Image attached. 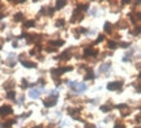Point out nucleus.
Masks as SVG:
<instances>
[{"label": "nucleus", "instance_id": "nucleus-1", "mask_svg": "<svg viewBox=\"0 0 141 128\" xmlns=\"http://www.w3.org/2000/svg\"><path fill=\"white\" fill-rule=\"evenodd\" d=\"M68 85L69 88L73 90V92L76 93H82L86 90V85L84 84V82H76V81H68Z\"/></svg>", "mask_w": 141, "mask_h": 128}, {"label": "nucleus", "instance_id": "nucleus-30", "mask_svg": "<svg viewBox=\"0 0 141 128\" xmlns=\"http://www.w3.org/2000/svg\"><path fill=\"white\" fill-rule=\"evenodd\" d=\"M114 128H125V125L123 123H120V122H116L115 125H114Z\"/></svg>", "mask_w": 141, "mask_h": 128}, {"label": "nucleus", "instance_id": "nucleus-5", "mask_svg": "<svg viewBox=\"0 0 141 128\" xmlns=\"http://www.w3.org/2000/svg\"><path fill=\"white\" fill-rule=\"evenodd\" d=\"M82 12L80 11V9H75V12H73V16H72V18H70V22L72 24H75V22H78V21H81L82 20Z\"/></svg>", "mask_w": 141, "mask_h": 128}, {"label": "nucleus", "instance_id": "nucleus-19", "mask_svg": "<svg viewBox=\"0 0 141 128\" xmlns=\"http://www.w3.org/2000/svg\"><path fill=\"white\" fill-rule=\"evenodd\" d=\"M24 20H25V17H24L22 13H16V14H14V21H16V22H21V21H24Z\"/></svg>", "mask_w": 141, "mask_h": 128}, {"label": "nucleus", "instance_id": "nucleus-40", "mask_svg": "<svg viewBox=\"0 0 141 128\" xmlns=\"http://www.w3.org/2000/svg\"><path fill=\"white\" fill-rule=\"evenodd\" d=\"M138 79H140V80H141V73H140V74H138Z\"/></svg>", "mask_w": 141, "mask_h": 128}, {"label": "nucleus", "instance_id": "nucleus-9", "mask_svg": "<svg viewBox=\"0 0 141 128\" xmlns=\"http://www.w3.org/2000/svg\"><path fill=\"white\" fill-rule=\"evenodd\" d=\"M68 114L72 116L75 120H80V110H78V109H69Z\"/></svg>", "mask_w": 141, "mask_h": 128}, {"label": "nucleus", "instance_id": "nucleus-17", "mask_svg": "<svg viewBox=\"0 0 141 128\" xmlns=\"http://www.w3.org/2000/svg\"><path fill=\"white\" fill-rule=\"evenodd\" d=\"M94 77V72L91 68H86V73H85V80H91Z\"/></svg>", "mask_w": 141, "mask_h": 128}, {"label": "nucleus", "instance_id": "nucleus-14", "mask_svg": "<svg viewBox=\"0 0 141 128\" xmlns=\"http://www.w3.org/2000/svg\"><path fill=\"white\" fill-rule=\"evenodd\" d=\"M112 103L111 102H107L106 105H103V106H101V111H103V112H108V111H111L112 110Z\"/></svg>", "mask_w": 141, "mask_h": 128}, {"label": "nucleus", "instance_id": "nucleus-32", "mask_svg": "<svg viewBox=\"0 0 141 128\" xmlns=\"http://www.w3.org/2000/svg\"><path fill=\"white\" fill-rule=\"evenodd\" d=\"M131 114V110L129 109H125V111H122V115L123 116H127V115H129Z\"/></svg>", "mask_w": 141, "mask_h": 128}, {"label": "nucleus", "instance_id": "nucleus-39", "mask_svg": "<svg viewBox=\"0 0 141 128\" xmlns=\"http://www.w3.org/2000/svg\"><path fill=\"white\" fill-rule=\"evenodd\" d=\"M136 122L138 123V122H141V114H138L137 116H136Z\"/></svg>", "mask_w": 141, "mask_h": 128}, {"label": "nucleus", "instance_id": "nucleus-24", "mask_svg": "<svg viewBox=\"0 0 141 128\" xmlns=\"http://www.w3.org/2000/svg\"><path fill=\"white\" fill-rule=\"evenodd\" d=\"M107 46H108V48H111V50H115V48L118 47V43H116V42H114V41H110Z\"/></svg>", "mask_w": 141, "mask_h": 128}, {"label": "nucleus", "instance_id": "nucleus-2", "mask_svg": "<svg viewBox=\"0 0 141 128\" xmlns=\"http://www.w3.org/2000/svg\"><path fill=\"white\" fill-rule=\"evenodd\" d=\"M56 103H58V97H55V95H50L46 99H43V105L46 107H52Z\"/></svg>", "mask_w": 141, "mask_h": 128}, {"label": "nucleus", "instance_id": "nucleus-21", "mask_svg": "<svg viewBox=\"0 0 141 128\" xmlns=\"http://www.w3.org/2000/svg\"><path fill=\"white\" fill-rule=\"evenodd\" d=\"M105 32L106 33H112V25L111 24H110V22H106V24H105Z\"/></svg>", "mask_w": 141, "mask_h": 128}, {"label": "nucleus", "instance_id": "nucleus-16", "mask_svg": "<svg viewBox=\"0 0 141 128\" xmlns=\"http://www.w3.org/2000/svg\"><path fill=\"white\" fill-rule=\"evenodd\" d=\"M14 64H16V56H14L13 54H11V55H9V59L7 60V65L14 67Z\"/></svg>", "mask_w": 141, "mask_h": 128}, {"label": "nucleus", "instance_id": "nucleus-6", "mask_svg": "<svg viewBox=\"0 0 141 128\" xmlns=\"http://www.w3.org/2000/svg\"><path fill=\"white\" fill-rule=\"evenodd\" d=\"M98 55V50L97 48H93V47H86L84 51V56L88 58V56H97Z\"/></svg>", "mask_w": 141, "mask_h": 128}, {"label": "nucleus", "instance_id": "nucleus-15", "mask_svg": "<svg viewBox=\"0 0 141 128\" xmlns=\"http://www.w3.org/2000/svg\"><path fill=\"white\" fill-rule=\"evenodd\" d=\"M54 9L50 8V7H43L42 11H41V14H44V16H50V14H52Z\"/></svg>", "mask_w": 141, "mask_h": 128}, {"label": "nucleus", "instance_id": "nucleus-31", "mask_svg": "<svg viewBox=\"0 0 141 128\" xmlns=\"http://www.w3.org/2000/svg\"><path fill=\"white\" fill-rule=\"evenodd\" d=\"M21 86H22V89H25V88H28V86H29V84H28V81H26L25 79H24V80H22V82H21Z\"/></svg>", "mask_w": 141, "mask_h": 128}, {"label": "nucleus", "instance_id": "nucleus-36", "mask_svg": "<svg viewBox=\"0 0 141 128\" xmlns=\"http://www.w3.org/2000/svg\"><path fill=\"white\" fill-rule=\"evenodd\" d=\"M120 46H122L123 48H127V47L129 46V43H128V42H123V43H120Z\"/></svg>", "mask_w": 141, "mask_h": 128}, {"label": "nucleus", "instance_id": "nucleus-27", "mask_svg": "<svg viewBox=\"0 0 141 128\" xmlns=\"http://www.w3.org/2000/svg\"><path fill=\"white\" fill-rule=\"evenodd\" d=\"M67 4V2H56V9H60V8H63Z\"/></svg>", "mask_w": 141, "mask_h": 128}, {"label": "nucleus", "instance_id": "nucleus-28", "mask_svg": "<svg viewBox=\"0 0 141 128\" xmlns=\"http://www.w3.org/2000/svg\"><path fill=\"white\" fill-rule=\"evenodd\" d=\"M140 33H141V26H138V28L136 26L135 30H132V34H133V35H137V34H140Z\"/></svg>", "mask_w": 141, "mask_h": 128}, {"label": "nucleus", "instance_id": "nucleus-22", "mask_svg": "<svg viewBox=\"0 0 141 128\" xmlns=\"http://www.w3.org/2000/svg\"><path fill=\"white\" fill-rule=\"evenodd\" d=\"M89 8V4L88 3H80V4H78V7H77V9H84V11H86V9H88Z\"/></svg>", "mask_w": 141, "mask_h": 128}, {"label": "nucleus", "instance_id": "nucleus-25", "mask_svg": "<svg viewBox=\"0 0 141 128\" xmlns=\"http://www.w3.org/2000/svg\"><path fill=\"white\" fill-rule=\"evenodd\" d=\"M64 24H65L64 18H60V20H58V21H56V24H55V25H56L58 28H63V26H64Z\"/></svg>", "mask_w": 141, "mask_h": 128}, {"label": "nucleus", "instance_id": "nucleus-34", "mask_svg": "<svg viewBox=\"0 0 141 128\" xmlns=\"http://www.w3.org/2000/svg\"><path fill=\"white\" fill-rule=\"evenodd\" d=\"M55 51H56V48L52 47V46H49V47H47V52H55Z\"/></svg>", "mask_w": 141, "mask_h": 128}, {"label": "nucleus", "instance_id": "nucleus-41", "mask_svg": "<svg viewBox=\"0 0 141 128\" xmlns=\"http://www.w3.org/2000/svg\"><path fill=\"white\" fill-rule=\"evenodd\" d=\"M137 128H141V127H137Z\"/></svg>", "mask_w": 141, "mask_h": 128}, {"label": "nucleus", "instance_id": "nucleus-18", "mask_svg": "<svg viewBox=\"0 0 141 128\" xmlns=\"http://www.w3.org/2000/svg\"><path fill=\"white\" fill-rule=\"evenodd\" d=\"M3 86H4V89H7V90H8V89L12 90V89H13V86H14V81H13V80L7 81V82H4V85H3Z\"/></svg>", "mask_w": 141, "mask_h": 128}, {"label": "nucleus", "instance_id": "nucleus-8", "mask_svg": "<svg viewBox=\"0 0 141 128\" xmlns=\"http://www.w3.org/2000/svg\"><path fill=\"white\" fill-rule=\"evenodd\" d=\"M13 110L11 106H8V105H4V106L0 107V116L2 115H8V114H12Z\"/></svg>", "mask_w": 141, "mask_h": 128}, {"label": "nucleus", "instance_id": "nucleus-29", "mask_svg": "<svg viewBox=\"0 0 141 128\" xmlns=\"http://www.w3.org/2000/svg\"><path fill=\"white\" fill-rule=\"evenodd\" d=\"M118 26H119V28H127V22L122 20V21L118 22Z\"/></svg>", "mask_w": 141, "mask_h": 128}, {"label": "nucleus", "instance_id": "nucleus-12", "mask_svg": "<svg viewBox=\"0 0 141 128\" xmlns=\"http://www.w3.org/2000/svg\"><path fill=\"white\" fill-rule=\"evenodd\" d=\"M20 62H21V64L24 67H26V68H35L37 67V63L30 62V60H20Z\"/></svg>", "mask_w": 141, "mask_h": 128}, {"label": "nucleus", "instance_id": "nucleus-38", "mask_svg": "<svg viewBox=\"0 0 141 128\" xmlns=\"http://www.w3.org/2000/svg\"><path fill=\"white\" fill-rule=\"evenodd\" d=\"M116 109H127V105H118Z\"/></svg>", "mask_w": 141, "mask_h": 128}, {"label": "nucleus", "instance_id": "nucleus-23", "mask_svg": "<svg viewBox=\"0 0 141 128\" xmlns=\"http://www.w3.org/2000/svg\"><path fill=\"white\" fill-rule=\"evenodd\" d=\"M7 98H9V99L16 98V92H14V90H9V92L7 93Z\"/></svg>", "mask_w": 141, "mask_h": 128}, {"label": "nucleus", "instance_id": "nucleus-10", "mask_svg": "<svg viewBox=\"0 0 141 128\" xmlns=\"http://www.w3.org/2000/svg\"><path fill=\"white\" fill-rule=\"evenodd\" d=\"M43 92L42 89H31V90H29V97H31V98H37V97H39V94H41Z\"/></svg>", "mask_w": 141, "mask_h": 128}, {"label": "nucleus", "instance_id": "nucleus-3", "mask_svg": "<svg viewBox=\"0 0 141 128\" xmlns=\"http://www.w3.org/2000/svg\"><path fill=\"white\" fill-rule=\"evenodd\" d=\"M129 18L132 20V22L135 25H141V12H133V13H129Z\"/></svg>", "mask_w": 141, "mask_h": 128}, {"label": "nucleus", "instance_id": "nucleus-33", "mask_svg": "<svg viewBox=\"0 0 141 128\" xmlns=\"http://www.w3.org/2000/svg\"><path fill=\"white\" fill-rule=\"evenodd\" d=\"M84 128H97L94 124H91V123H85V127Z\"/></svg>", "mask_w": 141, "mask_h": 128}, {"label": "nucleus", "instance_id": "nucleus-13", "mask_svg": "<svg viewBox=\"0 0 141 128\" xmlns=\"http://www.w3.org/2000/svg\"><path fill=\"white\" fill-rule=\"evenodd\" d=\"M63 44H64V41H63V39H56V41H50L49 42V46H52L55 48L63 46Z\"/></svg>", "mask_w": 141, "mask_h": 128}, {"label": "nucleus", "instance_id": "nucleus-11", "mask_svg": "<svg viewBox=\"0 0 141 128\" xmlns=\"http://www.w3.org/2000/svg\"><path fill=\"white\" fill-rule=\"evenodd\" d=\"M38 41H41V35H38V34H30V35H28V42L29 43H35Z\"/></svg>", "mask_w": 141, "mask_h": 128}, {"label": "nucleus", "instance_id": "nucleus-7", "mask_svg": "<svg viewBox=\"0 0 141 128\" xmlns=\"http://www.w3.org/2000/svg\"><path fill=\"white\" fill-rule=\"evenodd\" d=\"M70 56H72V52H70V50H67L64 52H61V54L59 56H56L55 59H58V60H68V59H70Z\"/></svg>", "mask_w": 141, "mask_h": 128}, {"label": "nucleus", "instance_id": "nucleus-26", "mask_svg": "<svg viewBox=\"0 0 141 128\" xmlns=\"http://www.w3.org/2000/svg\"><path fill=\"white\" fill-rule=\"evenodd\" d=\"M34 24H35V22H34L33 20L26 21V22H25V28H26V29H29V28H33V26H34Z\"/></svg>", "mask_w": 141, "mask_h": 128}, {"label": "nucleus", "instance_id": "nucleus-37", "mask_svg": "<svg viewBox=\"0 0 141 128\" xmlns=\"http://www.w3.org/2000/svg\"><path fill=\"white\" fill-rule=\"evenodd\" d=\"M103 38H105V37H103V35H99V37H98V39L96 41V43H99L101 41H103Z\"/></svg>", "mask_w": 141, "mask_h": 128}, {"label": "nucleus", "instance_id": "nucleus-4", "mask_svg": "<svg viewBox=\"0 0 141 128\" xmlns=\"http://www.w3.org/2000/svg\"><path fill=\"white\" fill-rule=\"evenodd\" d=\"M123 86V81H112L107 84V89L108 90H119Z\"/></svg>", "mask_w": 141, "mask_h": 128}, {"label": "nucleus", "instance_id": "nucleus-35", "mask_svg": "<svg viewBox=\"0 0 141 128\" xmlns=\"http://www.w3.org/2000/svg\"><path fill=\"white\" fill-rule=\"evenodd\" d=\"M3 9H4V7L3 5H0V20H2L4 17V13H3Z\"/></svg>", "mask_w": 141, "mask_h": 128}, {"label": "nucleus", "instance_id": "nucleus-20", "mask_svg": "<svg viewBox=\"0 0 141 128\" xmlns=\"http://www.w3.org/2000/svg\"><path fill=\"white\" fill-rule=\"evenodd\" d=\"M110 67H111V63H105V64H102L101 65V72H107L110 69Z\"/></svg>", "mask_w": 141, "mask_h": 128}]
</instances>
